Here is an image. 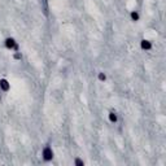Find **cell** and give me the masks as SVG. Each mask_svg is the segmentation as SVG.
I'll list each match as a JSON object with an SVG mask.
<instances>
[{
  "mask_svg": "<svg viewBox=\"0 0 166 166\" xmlns=\"http://www.w3.org/2000/svg\"><path fill=\"white\" fill-rule=\"evenodd\" d=\"M0 101H2V94H0Z\"/></svg>",
  "mask_w": 166,
  "mask_h": 166,
  "instance_id": "obj_10",
  "label": "cell"
},
{
  "mask_svg": "<svg viewBox=\"0 0 166 166\" xmlns=\"http://www.w3.org/2000/svg\"><path fill=\"white\" fill-rule=\"evenodd\" d=\"M130 18H131V21L138 22V21L140 20V15H139V12H138V11H131V13H130Z\"/></svg>",
  "mask_w": 166,
  "mask_h": 166,
  "instance_id": "obj_6",
  "label": "cell"
},
{
  "mask_svg": "<svg viewBox=\"0 0 166 166\" xmlns=\"http://www.w3.org/2000/svg\"><path fill=\"white\" fill-rule=\"evenodd\" d=\"M13 60H15V61H21V60H22V53L20 52V51L13 52Z\"/></svg>",
  "mask_w": 166,
  "mask_h": 166,
  "instance_id": "obj_8",
  "label": "cell"
},
{
  "mask_svg": "<svg viewBox=\"0 0 166 166\" xmlns=\"http://www.w3.org/2000/svg\"><path fill=\"white\" fill-rule=\"evenodd\" d=\"M55 157V152L53 148L51 145H44V148L42 149V158L44 162H51Z\"/></svg>",
  "mask_w": 166,
  "mask_h": 166,
  "instance_id": "obj_1",
  "label": "cell"
},
{
  "mask_svg": "<svg viewBox=\"0 0 166 166\" xmlns=\"http://www.w3.org/2000/svg\"><path fill=\"white\" fill-rule=\"evenodd\" d=\"M0 90L3 92H8L11 90V83H9L7 78H2V79H0Z\"/></svg>",
  "mask_w": 166,
  "mask_h": 166,
  "instance_id": "obj_3",
  "label": "cell"
},
{
  "mask_svg": "<svg viewBox=\"0 0 166 166\" xmlns=\"http://www.w3.org/2000/svg\"><path fill=\"white\" fill-rule=\"evenodd\" d=\"M108 119H109L110 123H114V125H116V123L118 122V114L114 112V110H110V112L108 113Z\"/></svg>",
  "mask_w": 166,
  "mask_h": 166,
  "instance_id": "obj_5",
  "label": "cell"
},
{
  "mask_svg": "<svg viewBox=\"0 0 166 166\" xmlns=\"http://www.w3.org/2000/svg\"><path fill=\"white\" fill-rule=\"evenodd\" d=\"M74 166H85V161L81 157H75L74 160Z\"/></svg>",
  "mask_w": 166,
  "mask_h": 166,
  "instance_id": "obj_9",
  "label": "cell"
},
{
  "mask_svg": "<svg viewBox=\"0 0 166 166\" xmlns=\"http://www.w3.org/2000/svg\"><path fill=\"white\" fill-rule=\"evenodd\" d=\"M18 42L13 38V36H7L5 39H4V45H5V48L9 49V51H13L15 47L17 45Z\"/></svg>",
  "mask_w": 166,
  "mask_h": 166,
  "instance_id": "obj_2",
  "label": "cell"
},
{
  "mask_svg": "<svg viewBox=\"0 0 166 166\" xmlns=\"http://www.w3.org/2000/svg\"><path fill=\"white\" fill-rule=\"evenodd\" d=\"M140 48L143 51H151L152 49V42L148 39H141L140 40Z\"/></svg>",
  "mask_w": 166,
  "mask_h": 166,
  "instance_id": "obj_4",
  "label": "cell"
},
{
  "mask_svg": "<svg viewBox=\"0 0 166 166\" xmlns=\"http://www.w3.org/2000/svg\"><path fill=\"white\" fill-rule=\"evenodd\" d=\"M107 79H108L107 73H104V71H99V73H98V81H99V82L104 83V82H107Z\"/></svg>",
  "mask_w": 166,
  "mask_h": 166,
  "instance_id": "obj_7",
  "label": "cell"
}]
</instances>
